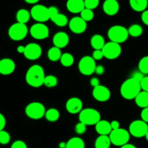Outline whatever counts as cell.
<instances>
[{
  "label": "cell",
  "instance_id": "obj_1",
  "mask_svg": "<svg viewBox=\"0 0 148 148\" xmlns=\"http://www.w3.org/2000/svg\"><path fill=\"white\" fill-rule=\"evenodd\" d=\"M45 75L43 68L40 65L34 64L27 69L25 75L26 82L33 88H39L44 82Z\"/></svg>",
  "mask_w": 148,
  "mask_h": 148
},
{
  "label": "cell",
  "instance_id": "obj_2",
  "mask_svg": "<svg viewBox=\"0 0 148 148\" xmlns=\"http://www.w3.org/2000/svg\"><path fill=\"white\" fill-rule=\"evenodd\" d=\"M141 91L140 82L132 77L126 79L120 88V93L126 100L135 99Z\"/></svg>",
  "mask_w": 148,
  "mask_h": 148
},
{
  "label": "cell",
  "instance_id": "obj_3",
  "mask_svg": "<svg viewBox=\"0 0 148 148\" xmlns=\"http://www.w3.org/2000/svg\"><path fill=\"white\" fill-rule=\"evenodd\" d=\"M128 29L122 25H114L108 31V37L111 41L120 44L124 43L129 37Z\"/></svg>",
  "mask_w": 148,
  "mask_h": 148
},
{
  "label": "cell",
  "instance_id": "obj_4",
  "mask_svg": "<svg viewBox=\"0 0 148 148\" xmlns=\"http://www.w3.org/2000/svg\"><path fill=\"white\" fill-rule=\"evenodd\" d=\"M101 114L94 108H88L82 109L79 114V120L86 126L95 125L101 121Z\"/></svg>",
  "mask_w": 148,
  "mask_h": 148
},
{
  "label": "cell",
  "instance_id": "obj_5",
  "mask_svg": "<svg viewBox=\"0 0 148 148\" xmlns=\"http://www.w3.org/2000/svg\"><path fill=\"white\" fill-rule=\"evenodd\" d=\"M109 138L111 140V144L121 147L127 144L130 141V134L127 130L119 128L118 130H112L111 134H109Z\"/></svg>",
  "mask_w": 148,
  "mask_h": 148
},
{
  "label": "cell",
  "instance_id": "obj_6",
  "mask_svg": "<svg viewBox=\"0 0 148 148\" xmlns=\"http://www.w3.org/2000/svg\"><path fill=\"white\" fill-rule=\"evenodd\" d=\"M28 33V28H27L26 24L23 23H16L12 25L10 27L8 30V35L10 38L15 41H19L27 36Z\"/></svg>",
  "mask_w": 148,
  "mask_h": 148
},
{
  "label": "cell",
  "instance_id": "obj_7",
  "mask_svg": "<svg viewBox=\"0 0 148 148\" xmlns=\"http://www.w3.org/2000/svg\"><path fill=\"white\" fill-rule=\"evenodd\" d=\"M25 114L27 116L31 119H40L45 116L46 108L40 102L30 103L26 106Z\"/></svg>",
  "mask_w": 148,
  "mask_h": 148
},
{
  "label": "cell",
  "instance_id": "obj_8",
  "mask_svg": "<svg viewBox=\"0 0 148 148\" xmlns=\"http://www.w3.org/2000/svg\"><path fill=\"white\" fill-rule=\"evenodd\" d=\"M30 12L32 18L38 23H43L50 20L49 7L42 4L34 5L31 8Z\"/></svg>",
  "mask_w": 148,
  "mask_h": 148
},
{
  "label": "cell",
  "instance_id": "obj_9",
  "mask_svg": "<svg viewBox=\"0 0 148 148\" xmlns=\"http://www.w3.org/2000/svg\"><path fill=\"white\" fill-rule=\"evenodd\" d=\"M95 60L90 56H85L79 60L78 69L82 75L90 76L95 72L96 68Z\"/></svg>",
  "mask_w": 148,
  "mask_h": 148
},
{
  "label": "cell",
  "instance_id": "obj_10",
  "mask_svg": "<svg viewBox=\"0 0 148 148\" xmlns=\"http://www.w3.org/2000/svg\"><path fill=\"white\" fill-rule=\"evenodd\" d=\"M129 132L137 138L145 137L148 132V124L143 120H135L130 124Z\"/></svg>",
  "mask_w": 148,
  "mask_h": 148
},
{
  "label": "cell",
  "instance_id": "obj_11",
  "mask_svg": "<svg viewBox=\"0 0 148 148\" xmlns=\"http://www.w3.org/2000/svg\"><path fill=\"white\" fill-rule=\"evenodd\" d=\"M102 51L104 57L107 59L113 60L117 59L121 55V47L119 43L110 41L106 43L105 46L102 49Z\"/></svg>",
  "mask_w": 148,
  "mask_h": 148
},
{
  "label": "cell",
  "instance_id": "obj_12",
  "mask_svg": "<svg viewBox=\"0 0 148 148\" xmlns=\"http://www.w3.org/2000/svg\"><path fill=\"white\" fill-rule=\"evenodd\" d=\"M30 34L37 40H43L49 36V29L43 23H38L33 25L30 28Z\"/></svg>",
  "mask_w": 148,
  "mask_h": 148
},
{
  "label": "cell",
  "instance_id": "obj_13",
  "mask_svg": "<svg viewBox=\"0 0 148 148\" xmlns=\"http://www.w3.org/2000/svg\"><path fill=\"white\" fill-rule=\"evenodd\" d=\"M24 56L29 60H36L41 56L42 48L36 43H28L25 46Z\"/></svg>",
  "mask_w": 148,
  "mask_h": 148
},
{
  "label": "cell",
  "instance_id": "obj_14",
  "mask_svg": "<svg viewBox=\"0 0 148 148\" xmlns=\"http://www.w3.org/2000/svg\"><path fill=\"white\" fill-rule=\"evenodd\" d=\"M50 20L59 27H64L69 23L66 15L59 12V10L56 7H49Z\"/></svg>",
  "mask_w": 148,
  "mask_h": 148
},
{
  "label": "cell",
  "instance_id": "obj_15",
  "mask_svg": "<svg viewBox=\"0 0 148 148\" xmlns=\"http://www.w3.org/2000/svg\"><path fill=\"white\" fill-rule=\"evenodd\" d=\"M69 27L72 33L82 34L87 29V22L81 17H74L69 20Z\"/></svg>",
  "mask_w": 148,
  "mask_h": 148
},
{
  "label": "cell",
  "instance_id": "obj_16",
  "mask_svg": "<svg viewBox=\"0 0 148 148\" xmlns=\"http://www.w3.org/2000/svg\"><path fill=\"white\" fill-rule=\"evenodd\" d=\"M92 96L99 102H106L111 98V91L107 87L99 85L93 88Z\"/></svg>",
  "mask_w": 148,
  "mask_h": 148
},
{
  "label": "cell",
  "instance_id": "obj_17",
  "mask_svg": "<svg viewBox=\"0 0 148 148\" xmlns=\"http://www.w3.org/2000/svg\"><path fill=\"white\" fill-rule=\"evenodd\" d=\"M83 104L82 101L77 97H72L69 98L66 103V109L69 114H79L82 110Z\"/></svg>",
  "mask_w": 148,
  "mask_h": 148
},
{
  "label": "cell",
  "instance_id": "obj_18",
  "mask_svg": "<svg viewBox=\"0 0 148 148\" xmlns=\"http://www.w3.org/2000/svg\"><path fill=\"white\" fill-rule=\"evenodd\" d=\"M15 69V63L9 58L0 60V74L3 75H11Z\"/></svg>",
  "mask_w": 148,
  "mask_h": 148
},
{
  "label": "cell",
  "instance_id": "obj_19",
  "mask_svg": "<svg viewBox=\"0 0 148 148\" xmlns=\"http://www.w3.org/2000/svg\"><path fill=\"white\" fill-rule=\"evenodd\" d=\"M69 42V37L65 32H58L53 36V43L55 47L59 49L66 47Z\"/></svg>",
  "mask_w": 148,
  "mask_h": 148
},
{
  "label": "cell",
  "instance_id": "obj_20",
  "mask_svg": "<svg viewBox=\"0 0 148 148\" xmlns=\"http://www.w3.org/2000/svg\"><path fill=\"white\" fill-rule=\"evenodd\" d=\"M103 12L109 16H114L119 11V4L117 0H106L103 4Z\"/></svg>",
  "mask_w": 148,
  "mask_h": 148
},
{
  "label": "cell",
  "instance_id": "obj_21",
  "mask_svg": "<svg viewBox=\"0 0 148 148\" xmlns=\"http://www.w3.org/2000/svg\"><path fill=\"white\" fill-rule=\"evenodd\" d=\"M66 6L68 11L74 14L81 13L85 8L84 0H68Z\"/></svg>",
  "mask_w": 148,
  "mask_h": 148
},
{
  "label": "cell",
  "instance_id": "obj_22",
  "mask_svg": "<svg viewBox=\"0 0 148 148\" xmlns=\"http://www.w3.org/2000/svg\"><path fill=\"white\" fill-rule=\"evenodd\" d=\"M95 126V131L100 135H109L112 131L111 122L106 120H101Z\"/></svg>",
  "mask_w": 148,
  "mask_h": 148
},
{
  "label": "cell",
  "instance_id": "obj_23",
  "mask_svg": "<svg viewBox=\"0 0 148 148\" xmlns=\"http://www.w3.org/2000/svg\"><path fill=\"white\" fill-rule=\"evenodd\" d=\"M90 44L95 50H102L106 44L105 39L101 35L95 34L91 38Z\"/></svg>",
  "mask_w": 148,
  "mask_h": 148
},
{
  "label": "cell",
  "instance_id": "obj_24",
  "mask_svg": "<svg viewBox=\"0 0 148 148\" xmlns=\"http://www.w3.org/2000/svg\"><path fill=\"white\" fill-rule=\"evenodd\" d=\"M130 4L135 12H144L148 5V0H130Z\"/></svg>",
  "mask_w": 148,
  "mask_h": 148
},
{
  "label": "cell",
  "instance_id": "obj_25",
  "mask_svg": "<svg viewBox=\"0 0 148 148\" xmlns=\"http://www.w3.org/2000/svg\"><path fill=\"white\" fill-rule=\"evenodd\" d=\"M135 103L140 108H145L148 107V92L141 91L135 98Z\"/></svg>",
  "mask_w": 148,
  "mask_h": 148
},
{
  "label": "cell",
  "instance_id": "obj_26",
  "mask_svg": "<svg viewBox=\"0 0 148 148\" xmlns=\"http://www.w3.org/2000/svg\"><path fill=\"white\" fill-rule=\"evenodd\" d=\"M111 145L108 135H100L95 142V148H110Z\"/></svg>",
  "mask_w": 148,
  "mask_h": 148
},
{
  "label": "cell",
  "instance_id": "obj_27",
  "mask_svg": "<svg viewBox=\"0 0 148 148\" xmlns=\"http://www.w3.org/2000/svg\"><path fill=\"white\" fill-rule=\"evenodd\" d=\"M30 17H31L30 12L25 9H20L16 14L17 23H23V24H26L30 20Z\"/></svg>",
  "mask_w": 148,
  "mask_h": 148
},
{
  "label": "cell",
  "instance_id": "obj_28",
  "mask_svg": "<svg viewBox=\"0 0 148 148\" xmlns=\"http://www.w3.org/2000/svg\"><path fill=\"white\" fill-rule=\"evenodd\" d=\"M85 145L80 137H72L66 143V148H85Z\"/></svg>",
  "mask_w": 148,
  "mask_h": 148
},
{
  "label": "cell",
  "instance_id": "obj_29",
  "mask_svg": "<svg viewBox=\"0 0 148 148\" xmlns=\"http://www.w3.org/2000/svg\"><path fill=\"white\" fill-rule=\"evenodd\" d=\"M59 116H60V114L56 108H49L46 111V114H45V117H46V120L50 122H55V121H58Z\"/></svg>",
  "mask_w": 148,
  "mask_h": 148
},
{
  "label": "cell",
  "instance_id": "obj_30",
  "mask_svg": "<svg viewBox=\"0 0 148 148\" xmlns=\"http://www.w3.org/2000/svg\"><path fill=\"white\" fill-rule=\"evenodd\" d=\"M62 55L60 49L55 46H53L48 51V58L51 62H56L58 60H60Z\"/></svg>",
  "mask_w": 148,
  "mask_h": 148
},
{
  "label": "cell",
  "instance_id": "obj_31",
  "mask_svg": "<svg viewBox=\"0 0 148 148\" xmlns=\"http://www.w3.org/2000/svg\"><path fill=\"white\" fill-rule=\"evenodd\" d=\"M60 62L62 65L65 67H69L72 66L75 62L74 56L69 53H64L62 55L60 59Z\"/></svg>",
  "mask_w": 148,
  "mask_h": 148
},
{
  "label": "cell",
  "instance_id": "obj_32",
  "mask_svg": "<svg viewBox=\"0 0 148 148\" xmlns=\"http://www.w3.org/2000/svg\"><path fill=\"white\" fill-rule=\"evenodd\" d=\"M129 35L132 37L137 38L141 36L143 33V29L140 25L138 24H134L132 25L130 27L128 28Z\"/></svg>",
  "mask_w": 148,
  "mask_h": 148
},
{
  "label": "cell",
  "instance_id": "obj_33",
  "mask_svg": "<svg viewBox=\"0 0 148 148\" xmlns=\"http://www.w3.org/2000/svg\"><path fill=\"white\" fill-rule=\"evenodd\" d=\"M139 71L143 75H148V56L142 58L138 64Z\"/></svg>",
  "mask_w": 148,
  "mask_h": 148
},
{
  "label": "cell",
  "instance_id": "obj_34",
  "mask_svg": "<svg viewBox=\"0 0 148 148\" xmlns=\"http://www.w3.org/2000/svg\"><path fill=\"white\" fill-rule=\"evenodd\" d=\"M58 84V79L54 75H47L46 76L44 79V82L43 85H46L47 88H53V87L56 86Z\"/></svg>",
  "mask_w": 148,
  "mask_h": 148
},
{
  "label": "cell",
  "instance_id": "obj_35",
  "mask_svg": "<svg viewBox=\"0 0 148 148\" xmlns=\"http://www.w3.org/2000/svg\"><path fill=\"white\" fill-rule=\"evenodd\" d=\"M80 17L85 22L91 21L94 18V12L92 10L85 8L80 13Z\"/></svg>",
  "mask_w": 148,
  "mask_h": 148
},
{
  "label": "cell",
  "instance_id": "obj_36",
  "mask_svg": "<svg viewBox=\"0 0 148 148\" xmlns=\"http://www.w3.org/2000/svg\"><path fill=\"white\" fill-rule=\"evenodd\" d=\"M10 141V135L7 132L2 130L0 132V144L7 145Z\"/></svg>",
  "mask_w": 148,
  "mask_h": 148
},
{
  "label": "cell",
  "instance_id": "obj_37",
  "mask_svg": "<svg viewBox=\"0 0 148 148\" xmlns=\"http://www.w3.org/2000/svg\"><path fill=\"white\" fill-rule=\"evenodd\" d=\"M85 8L94 10L99 5L100 0H84Z\"/></svg>",
  "mask_w": 148,
  "mask_h": 148
},
{
  "label": "cell",
  "instance_id": "obj_38",
  "mask_svg": "<svg viewBox=\"0 0 148 148\" xmlns=\"http://www.w3.org/2000/svg\"><path fill=\"white\" fill-rule=\"evenodd\" d=\"M75 130V132H76L77 134H83L84 133L86 132L87 126L85 125V124H83V123H82L79 121V123H77V124H76Z\"/></svg>",
  "mask_w": 148,
  "mask_h": 148
},
{
  "label": "cell",
  "instance_id": "obj_39",
  "mask_svg": "<svg viewBox=\"0 0 148 148\" xmlns=\"http://www.w3.org/2000/svg\"><path fill=\"white\" fill-rule=\"evenodd\" d=\"M11 148H27V145L22 140H17L12 145Z\"/></svg>",
  "mask_w": 148,
  "mask_h": 148
},
{
  "label": "cell",
  "instance_id": "obj_40",
  "mask_svg": "<svg viewBox=\"0 0 148 148\" xmlns=\"http://www.w3.org/2000/svg\"><path fill=\"white\" fill-rule=\"evenodd\" d=\"M92 57L95 60H101V59H102L104 57L102 50H95L94 51L93 53H92Z\"/></svg>",
  "mask_w": 148,
  "mask_h": 148
},
{
  "label": "cell",
  "instance_id": "obj_41",
  "mask_svg": "<svg viewBox=\"0 0 148 148\" xmlns=\"http://www.w3.org/2000/svg\"><path fill=\"white\" fill-rule=\"evenodd\" d=\"M140 85H141L142 90L148 92V76L144 77V78L140 82Z\"/></svg>",
  "mask_w": 148,
  "mask_h": 148
},
{
  "label": "cell",
  "instance_id": "obj_42",
  "mask_svg": "<svg viewBox=\"0 0 148 148\" xmlns=\"http://www.w3.org/2000/svg\"><path fill=\"white\" fill-rule=\"evenodd\" d=\"M131 77L134 78V79H136V80L139 81V82H141L142 79L144 78V75H143V73H142L141 72H134V73L132 74V75Z\"/></svg>",
  "mask_w": 148,
  "mask_h": 148
},
{
  "label": "cell",
  "instance_id": "obj_43",
  "mask_svg": "<svg viewBox=\"0 0 148 148\" xmlns=\"http://www.w3.org/2000/svg\"><path fill=\"white\" fill-rule=\"evenodd\" d=\"M141 118L143 121L148 124V107L143 109L141 112Z\"/></svg>",
  "mask_w": 148,
  "mask_h": 148
},
{
  "label": "cell",
  "instance_id": "obj_44",
  "mask_svg": "<svg viewBox=\"0 0 148 148\" xmlns=\"http://www.w3.org/2000/svg\"><path fill=\"white\" fill-rule=\"evenodd\" d=\"M141 19L142 21L143 22V23L148 26V10H145L144 12H143Z\"/></svg>",
  "mask_w": 148,
  "mask_h": 148
},
{
  "label": "cell",
  "instance_id": "obj_45",
  "mask_svg": "<svg viewBox=\"0 0 148 148\" xmlns=\"http://www.w3.org/2000/svg\"><path fill=\"white\" fill-rule=\"evenodd\" d=\"M95 72L98 75H103L104 72H105V68L102 65H98V66H96V68H95Z\"/></svg>",
  "mask_w": 148,
  "mask_h": 148
},
{
  "label": "cell",
  "instance_id": "obj_46",
  "mask_svg": "<svg viewBox=\"0 0 148 148\" xmlns=\"http://www.w3.org/2000/svg\"><path fill=\"white\" fill-rule=\"evenodd\" d=\"M6 125V119H5V117L4 116L3 114H1L0 113V132L4 130V127Z\"/></svg>",
  "mask_w": 148,
  "mask_h": 148
},
{
  "label": "cell",
  "instance_id": "obj_47",
  "mask_svg": "<svg viewBox=\"0 0 148 148\" xmlns=\"http://www.w3.org/2000/svg\"><path fill=\"white\" fill-rule=\"evenodd\" d=\"M90 84L92 87L95 88V87L98 86L100 85V81L99 79L97 77H92V79H90Z\"/></svg>",
  "mask_w": 148,
  "mask_h": 148
},
{
  "label": "cell",
  "instance_id": "obj_48",
  "mask_svg": "<svg viewBox=\"0 0 148 148\" xmlns=\"http://www.w3.org/2000/svg\"><path fill=\"white\" fill-rule=\"evenodd\" d=\"M111 127L112 130H118V129L120 128V124L118 121L116 120H114L111 122Z\"/></svg>",
  "mask_w": 148,
  "mask_h": 148
},
{
  "label": "cell",
  "instance_id": "obj_49",
  "mask_svg": "<svg viewBox=\"0 0 148 148\" xmlns=\"http://www.w3.org/2000/svg\"><path fill=\"white\" fill-rule=\"evenodd\" d=\"M17 51L18 53H24L25 51V46H19L17 48Z\"/></svg>",
  "mask_w": 148,
  "mask_h": 148
},
{
  "label": "cell",
  "instance_id": "obj_50",
  "mask_svg": "<svg viewBox=\"0 0 148 148\" xmlns=\"http://www.w3.org/2000/svg\"><path fill=\"white\" fill-rule=\"evenodd\" d=\"M121 148H137L135 147V146L134 145H132V144H129V143H127V144L121 146Z\"/></svg>",
  "mask_w": 148,
  "mask_h": 148
},
{
  "label": "cell",
  "instance_id": "obj_51",
  "mask_svg": "<svg viewBox=\"0 0 148 148\" xmlns=\"http://www.w3.org/2000/svg\"><path fill=\"white\" fill-rule=\"evenodd\" d=\"M25 2L28 3V4H36L38 1H39L40 0H24Z\"/></svg>",
  "mask_w": 148,
  "mask_h": 148
},
{
  "label": "cell",
  "instance_id": "obj_52",
  "mask_svg": "<svg viewBox=\"0 0 148 148\" xmlns=\"http://www.w3.org/2000/svg\"><path fill=\"white\" fill-rule=\"evenodd\" d=\"M59 148H66V143L62 142V143H59Z\"/></svg>",
  "mask_w": 148,
  "mask_h": 148
},
{
  "label": "cell",
  "instance_id": "obj_53",
  "mask_svg": "<svg viewBox=\"0 0 148 148\" xmlns=\"http://www.w3.org/2000/svg\"><path fill=\"white\" fill-rule=\"evenodd\" d=\"M145 138H146V140H147V141H148V132L147 133V134H146V135H145Z\"/></svg>",
  "mask_w": 148,
  "mask_h": 148
}]
</instances>
